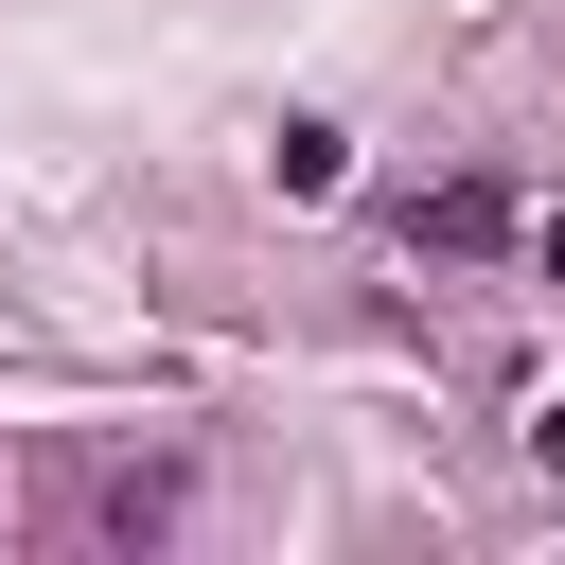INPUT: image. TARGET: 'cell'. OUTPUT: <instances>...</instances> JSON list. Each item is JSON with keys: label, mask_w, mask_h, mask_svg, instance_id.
<instances>
[{"label": "cell", "mask_w": 565, "mask_h": 565, "mask_svg": "<svg viewBox=\"0 0 565 565\" xmlns=\"http://www.w3.org/2000/svg\"><path fill=\"white\" fill-rule=\"evenodd\" d=\"M406 247H512V194L494 177H441V194H406Z\"/></svg>", "instance_id": "1"}, {"label": "cell", "mask_w": 565, "mask_h": 565, "mask_svg": "<svg viewBox=\"0 0 565 565\" xmlns=\"http://www.w3.org/2000/svg\"><path fill=\"white\" fill-rule=\"evenodd\" d=\"M547 265H565V212H547Z\"/></svg>", "instance_id": "2"}]
</instances>
